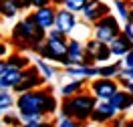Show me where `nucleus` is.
Listing matches in <instances>:
<instances>
[{"label":"nucleus","mask_w":133,"mask_h":127,"mask_svg":"<svg viewBox=\"0 0 133 127\" xmlns=\"http://www.w3.org/2000/svg\"><path fill=\"white\" fill-rule=\"evenodd\" d=\"M50 2H52V6H63V4H65V0H50Z\"/></svg>","instance_id":"37"},{"label":"nucleus","mask_w":133,"mask_h":127,"mask_svg":"<svg viewBox=\"0 0 133 127\" xmlns=\"http://www.w3.org/2000/svg\"><path fill=\"white\" fill-rule=\"evenodd\" d=\"M111 57H113V52H111V49H109V44H103L99 51L95 52V59H97V63H99V65L109 63V61H111Z\"/></svg>","instance_id":"23"},{"label":"nucleus","mask_w":133,"mask_h":127,"mask_svg":"<svg viewBox=\"0 0 133 127\" xmlns=\"http://www.w3.org/2000/svg\"><path fill=\"white\" fill-rule=\"evenodd\" d=\"M129 22L133 24V8H131V12H129Z\"/></svg>","instance_id":"39"},{"label":"nucleus","mask_w":133,"mask_h":127,"mask_svg":"<svg viewBox=\"0 0 133 127\" xmlns=\"http://www.w3.org/2000/svg\"><path fill=\"white\" fill-rule=\"evenodd\" d=\"M0 121H2V125H8V127H20L22 125V117H20V113H12V111H4V113H2V119H0Z\"/></svg>","instance_id":"19"},{"label":"nucleus","mask_w":133,"mask_h":127,"mask_svg":"<svg viewBox=\"0 0 133 127\" xmlns=\"http://www.w3.org/2000/svg\"><path fill=\"white\" fill-rule=\"evenodd\" d=\"M6 67H8V61H6V59H0V77L6 73Z\"/></svg>","instance_id":"35"},{"label":"nucleus","mask_w":133,"mask_h":127,"mask_svg":"<svg viewBox=\"0 0 133 127\" xmlns=\"http://www.w3.org/2000/svg\"><path fill=\"white\" fill-rule=\"evenodd\" d=\"M44 93H46V89H32V91L20 93L16 97L18 113H20V115H22V113H41Z\"/></svg>","instance_id":"4"},{"label":"nucleus","mask_w":133,"mask_h":127,"mask_svg":"<svg viewBox=\"0 0 133 127\" xmlns=\"http://www.w3.org/2000/svg\"><path fill=\"white\" fill-rule=\"evenodd\" d=\"M65 73L71 79H95V77H99V67H95V65H75V67H66Z\"/></svg>","instance_id":"11"},{"label":"nucleus","mask_w":133,"mask_h":127,"mask_svg":"<svg viewBox=\"0 0 133 127\" xmlns=\"http://www.w3.org/2000/svg\"><path fill=\"white\" fill-rule=\"evenodd\" d=\"M121 32L131 41V44H133V24L131 22H123V28H121Z\"/></svg>","instance_id":"31"},{"label":"nucleus","mask_w":133,"mask_h":127,"mask_svg":"<svg viewBox=\"0 0 133 127\" xmlns=\"http://www.w3.org/2000/svg\"><path fill=\"white\" fill-rule=\"evenodd\" d=\"M103 44H105V42H101L99 38H89V41H87V44H85V51H87V52H93V55H95V52L99 51Z\"/></svg>","instance_id":"28"},{"label":"nucleus","mask_w":133,"mask_h":127,"mask_svg":"<svg viewBox=\"0 0 133 127\" xmlns=\"http://www.w3.org/2000/svg\"><path fill=\"white\" fill-rule=\"evenodd\" d=\"M18 4L14 0H0V16L2 18H14L18 14Z\"/></svg>","instance_id":"18"},{"label":"nucleus","mask_w":133,"mask_h":127,"mask_svg":"<svg viewBox=\"0 0 133 127\" xmlns=\"http://www.w3.org/2000/svg\"><path fill=\"white\" fill-rule=\"evenodd\" d=\"M36 67H38V71H41V75L44 77V79H52V77H55V69L50 67V65H46L44 59L36 61Z\"/></svg>","instance_id":"25"},{"label":"nucleus","mask_w":133,"mask_h":127,"mask_svg":"<svg viewBox=\"0 0 133 127\" xmlns=\"http://www.w3.org/2000/svg\"><path fill=\"white\" fill-rule=\"evenodd\" d=\"M123 67H129V69H133V46H131V51L127 52L123 57Z\"/></svg>","instance_id":"32"},{"label":"nucleus","mask_w":133,"mask_h":127,"mask_svg":"<svg viewBox=\"0 0 133 127\" xmlns=\"http://www.w3.org/2000/svg\"><path fill=\"white\" fill-rule=\"evenodd\" d=\"M97 101H99V99L93 93H87V91H81V93L73 95V97H63L61 115H63V117L77 119V121H81V123H87V121L91 119L93 111H95Z\"/></svg>","instance_id":"1"},{"label":"nucleus","mask_w":133,"mask_h":127,"mask_svg":"<svg viewBox=\"0 0 133 127\" xmlns=\"http://www.w3.org/2000/svg\"><path fill=\"white\" fill-rule=\"evenodd\" d=\"M12 105H16V99L12 97V93L10 91H0V109L8 111L12 109Z\"/></svg>","instance_id":"22"},{"label":"nucleus","mask_w":133,"mask_h":127,"mask_svg":"<svg viewBox=\"0 0 133 127\" xmlns=\"http://www.w3.org/2000/svg\"><path fill=\"white\" fill-rule=\"evenodd\" d=\"M36 30H38V26L34 22L32 14H28V16H24L22 20H18L16 26L12 28L10 41H12V44L16 46L18 51H26V49H30V38L34 36Z\"/></svg>","instance_id":"2"},{"label":"nucleus","mask_w":133,"mask_h":127,"mask_svg":"<svg viewBox=\"0 0 133 127\" xmlns=\"http://www.w3.org/2000/svg\"><path fill=\"white\" fill-rule=\"evenodd\" d=\"M121 85L115 79H107V77H95L91 81V93L97 99H111L113 95L119 91Z\"/></svg>","instance_id":"5"},{"label":"nucleus","mask_w":133,"mask_h":127,"mask_svg":"<svg viewBox=\"0 0 133 127\" xmlns=\"http://www.w3.org/2000/svg\"><path fill=\"white\" fill-rule=\"evenodd\" d=\"M46 41H66V34L61 32L57 26H52V28L46 30Z\"/></svg>","instance_id":"27"},{"label":"nucleus","mask_w":133,"mask_h":127,"mask_svg":"<svg viewBox=\"0 0 133 127\" xmlns=\"http://www.w3.org/2000/svg\"><path fill=\"white\" fill-rule=\"evenodd\" d=\"M85 85H87V79H77V77H75L71 83L63 85L58 93H61V97H73V95L85 91Z\"/></svg>","instance_id":"14"},{"label":"nucleus","mask_w":133,"mask_h":127,"mask_svg":"<svg viewBox=\"0 0 133 127\" xmlns=\"http://www.w3.org/2000/svg\"><path fill=\"white\" fill-rule=\"evenodd\" d=\"M81 14L87 22H97L101 16H105V14H111V8H109L107 4H103L99 0H89L87 4H85V8L81 10Z\"/></svg>","instance_id":"10"},{"label":"nucleus","mask_w":133,"mask_h":127,"mask_svg":"<svg viewBox=\"0 0 133 127\" xmlns=\"http://www.w3.org/2000/svg\"><path fill=\"white\" fill-rule=\"evenodd\" d=\"M125 125H127V119H125L123 115H119V113H117L111 121H107V123H105V127H125Z\"/></svg>","instance_id":"29"},{"label":"nucleus","mask_w":133,"mask_h":127,"mask_svg":"<svg viewBox=\"0 0 133 127\" xmlns=\"http://www.w3.org/2000/svg\"><path fill=\"white\" fill-rule=\"evenodd\" d=\"M58 103L57 99H55V95H52V91H50L49 87H46V93H44V99H42V107H41V113L44 115V117H49V115H52L55 111H57Z\"/></svg>","instance_id":"16"},{"label":"nucleus","mask_w":133,"mask_h":127,"mask_svg":"<svg viewBox=\"0 0 133 127\" xmlns=\"http://www.w3.org/2000/svg\"><path fill=\"white\" fill-rule=\"evenodd\" d=\"M52 4L50 0H32V8H41V6H49Z\"/></svg>","instance_id":"34"},{"label":"nucleus","mask_w":133,"mask_h":127,"mask_svg":"<svg viewBox=\"0 0 133 127\" xmlns=\"http://www.w3.org/2000/svg\"><path fill=\"white\" fill-rule=\"evenodd\" d=\"M131 46H133L131 41H129L123 32L119 34L117 38H113V41L109 42V49H111V52H113V57H121V59H123L125 55L131 51Z\"/></svg>","instance_id":"13"},{"label":"nucleus","mask_w":133,"mask_h":127,"mask_svg":"<svg viewBox=\"0 0 133 127\" xmlns=\"http://www.w3.org/2000/svg\"><path fill=\"white\" fill-rule=\"evenodd\" d=\"M77 24H79V20H77L75 12H71L69 8H57V16H55V26H57L61 32L65 34H71L73 30L77 28Z\"/></svg>","instance_id":"8"},{"label":"nucleus","mask_w":133,"mask_h":127,"mask_svg":"<svg viewBox=\"0 0 133 127\" xmlns=\"http://www.w3.org/2000/svg\"><path fill=\"white\" fill-rule=\"evenodd\" d=\"M6 52H8V46H6L4 42H0V59H2V57H4Z\"/></svg>","instance_id":"36"},{"label":"nucleus","mask_w":133,"mask_h":127,"mask_svg":"<svg viewBox=\"0 0 133 127\" xmlns=\"http://www.w3.org/2000/svg\"><path fill=\"white\" fill-rule=\"evenodd\" d=\"M20 127H22V125H20Z\"/></svg>","instance_id":"43"},{"label":"nucleus","mask_w":133,"mask_h":127,"mask_svg":"<svg viewBox=\"0 0 133 127\" xmlns=\"http://www.w3.org/2000/svg\"><path fill=\"white\" fill-rule=\"evenodd\" d=\"M55 16H57V6H52V4L34 8V12H32V18L36 22V26L44 28V30H49V28L55 26Z\"/></svg>","instance_id":"9"},{"label":"nucleus","mask_w":133,"mask_h":127,"mask_svg":"<svg viewBox=\"0 0 133 127\" xmlns=\"http://www.w3.org/2000/svg\"><path fill=\"white\" fill-rule=\"evenodd\" d=\"M125 127H133V119H127V125Z\"/></svg>","instance_id":"38"},{"label":"nucleus","mask_w":133,"mask_h":127,"mask_svg":"<svg viewBox=\"0 0 133 127\" xmlns=\"http://www.w3.org/2000/svg\"><path fill=\"white\" fill-rule=\"evenodd\" d=\"M0 127H2V121H0Z\"/></svg>","instance_id":"42"},{"label":"nucleus","mask_w":133,"mask_h":127,"mask_svg":"<svg viewBox=\"0 0 133 127\" xmlns=\"http://www.w3.org/2000/svg\"><path fill=\"white\" fill-rule=\"evenodd\" d=\"M87 123H81V121H77V119H71V117H63L61 115V119H58L57 127H85Z\"/></svg>","instance_id":"26"},{"label":"nucleus","mask_w":133,"mask_h":127,"mask_svg":"<svg viewBox=\"0 0 133 127\" xmlns=\"http://www.w3.org/2000/svg\"><path fill=\"white\" fill-rule=\"evenodd\" d=\"M66 55L75 61V65H83V55H85V44L77 41V38H71L69 41V49H66ZM73 65V67H75Z\"/></svg>","instance_id":"15"},{"label":"nucleus","mask_w":133,"mask_h":127,"mask_svg":"<svg viewBox=\"0 0 133 127\" xmlns=\"http://www.w3.org/2000/svg\"><path fill=\"white\" fill-rule=\"evenodd\" d=\"M6 61H8V65H12V67H18V69H26L28 65H30L28 57H26V55H20V52H16V55H10Z\"/></svg>","instance_id":"21"},{"label":"nucleus","mask_w":133,"mask_h":127,"mask_svg":"<svg viewBox=\"0 0 133 127\" xmlns=\"http://www.w3.org/2000/svg\"><path fill=\"white\" fill-rule=\"evenodd\" d=\"M115 8L117 14L123 22H129V12H131V6H129V0H115Z\"/></svg>","instance_id":"20"},{"label":"nucleus","mask_w":133,"mask_h":127,"mask_svg":"<svg viewBox=\"0 0 133 127\" xmlns=\"http://www.w3.org/2000/svg\"><path fill=\"white\" fill-rule=\"evenodd\" d=\"M87 2H89V0H65V4H63V6L77 14V12H81V10L85 8V4H87Z\"/></svg>","instance_id":"24"},{"label":"nucleus","mask_w":133,"mask_h":127,"mask_svg":"<svg viewBox=\"0 0 133 127\" xmlns=\"http://www.w3.org/2000/svg\"><path fill=\"white\" fill-rule=\"evenodd\" d=\"M109 101L115 105V109L119 111V113H125L129 107H133V93H129L127 89H119Z\"/></svg>","instance_id":"12"},{"label":"nucleus","mask_w":133,"mask_h":127,"mask_svg":"<svg viewBox=\"0 0 133 127\" xmlns=\"http://www.w3.org/2000/svg\"><path fill=\"white\" fill-rule=\"evenodd\" d=\"M117 113H119V111L115 109V105L109 101V99H99L97 105H95V111H93V115H91V121L93 123L105 125L107 121H111V119L115 117Z\"/></svg>","instance_id":"7"},{"label":"nucleus","mask_w":133,"mask_h":127,"mask_svg":"<svg viewBox=\"0 0 133 127\" xmlns=\"http://www.w3.org/2000/svg\"><path fill=\"white\" fill-rule=\"evenodd\" d=\"M123 63H105L99 67V77H107V79H117L121 75Z\"/></svg>","instance_id":"17"},{"label":"nucleus","mask_w":133,"mask_h":127,"mask_svg":"<svg viewBox=\"0 0 133 127\" xmlns=\"http://www.w3.org/2000/svg\"><path fill=\"white\" fill-rule=\"evenodd\" d=\"M93 28H95V38H99L101 42H109L117 38L121 34V24H119V18H115L113 14H105L101 16L97 22H93Z\"/></svg>","instance_id":"3"},{"label":"nucleus","mask_w":133,"mask_h":127,"mask_svg":"<svg viewBox=\"0 0 133 127\" xmlns=\"http://www.w3.org/2000/svg\"><path fill=\"white\" fill-rule=\"evenodd\" d=\"M22 123H34V121H42L44 115L42 113H22Z\"/></svg>","instance_id":"30"},{"label":"nucleus","mask_w":133,"mask_h":127,"mask_svg":"<svg viewBox=\"0 0 133 127\" xmlns=\"http://www.w3.org/2000/svg\"><path fill=\"white\" fill-rule=\"evenodd\" d=\"M2 113H4V111H2V109H0V119H2Z\"/></svg>","instance_id":"41"},{"label":"nucleus","mask_w":133,"mask_h":127,"mask_svg":"<svg viewBox=\"0 0 133 127\" xmlns=\"http://www.w3.org/2000/svg\"><path fill=\"white\" fill-rule=\"evenodd\" d=\"M66 49H69V41H46L44 46L38 51V55H41V59L61 63L66 57Z\"/></svg>","instance_id":"6"},{"label":"nucleus","mask_w":133,"mask_h":127,"mask_svg":"<svg viewBox=\"0 0 133 127\" xmlns=\"http://www.w3.org/2000/svg\"><path fill=\"white\" fill-rule=\"evenodd\" d=\"M18 4V8L20 10H28V8H32V0H14Z\"/></svg>","instance_id":"33"},{"label":"nucleus","mask_w":133,"mask_h":127,"mask_svg":"<svg viewBox=\"0 0 133 127\" xmlns=\"http://www.w3.org/2000/svg\"><path fill=\"white\" fill-rule=\"evenodd\" d=\"M129 6H131V8H133V0H129Z\"/></svg>","instance_id":"40"}]
</instances>
